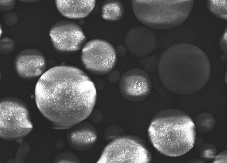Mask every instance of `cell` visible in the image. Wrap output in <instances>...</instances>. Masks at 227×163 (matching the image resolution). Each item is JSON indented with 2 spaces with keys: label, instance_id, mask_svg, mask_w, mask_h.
Instances as JSON below:
<instances>
[{
  "label": "cell",
  "instance_id": "1",
  "mask_svg": "<svg viewBox=\"0 0 227 163\" xmlns=\"http://www.w3.org/2000/svg\"><path fill=\"white\" fill-rule=\"evenodd\" d=\"M37 106L54 128L68 129L88 118L93 110L96 92L91 79L75 67L59 66L48 70L35 87Z\"/></svg>",
  "mask_w": 227,
  "mask_h": 163
},
{
  "label": "cell",
  "instance_id": "2",
  "mask_svg": "<svg viewBox=\"0 0 227 163\" xmlns=\"http://www.w3.org/2000/svg\"><path fill=\"white\" fill-rule=\"evenodd\" d=\"M159 78L163 86L175 94L196 93L206 84L211 67L205 52L194 45L174 44L163 53L159 62Z\"/></svg>",
  "mask_w": 227,
  "mask_h": 163
},
{
  "label": "cell",
  "instance_id": "3",
  "mask_svg": "<svg viewBox=\"0 0 227 163\" xmlns=\"http://www.w3.org/2000/svg\"><path fill=\"white\" fill-rule=\"evenodd\" d=\"M149 139L163 155L182 156L189 152L196 142V127L191 117L180 109L169 108L159 112L148 129Z\"/></svg>",
  "mask_w": 227,
  "mask_h": 163
},
{
  "label": "cell",
  "instance_id": "4",
  "mask_svg": "<svg viewBox=\"0 0 227 163\" xmlns=\"http://www.w3.org/2000/svg\"><path fill=\"white\" fill-rule=\"evenodd\" d=\"M193 0H133L131 5L138 20L146 26L164 30L183 23L190 14Z\"/></svg>",
  "mask_w": 227,
  "mask_h": 163
},
{
  "label": "cell",
  "instance_id": "5",
  "mask_svg": "<svg viewBox=\"0 0 227 163\" xmlns=\"http://www.w3.org/2000/svg\"><path fill=\"white\" fill-rule=\"evenodd\" d=\"M33 126L27 106L20 99L12 97L0 101V137L20 144Z\"/></svg>",
  "mask_w": 227,
  "mask_h": 163
},
{
  "label": "cell",
  "instance_id": "6",
  "mask_svg": "<svg viewBox=\"0 0 227 163\" xmlns=\"http://www.w3.org/2000/svg\"><path fill=\"white\" fill-rule=\"evenodd\" d=\"M150 154L144 146L132 138L118 136L104 148L97 163H148Z\"/></svg>",
  "mask_w": 227,
  "mask_h": 163
},
{
  "label": "cell",
  "instance_id": "7",
  "mask_svg": "<svg viewBox=\"0 0 227 163\" xmlns=\"http://www.w3.org/2000/svg\"><path fill=\"white\" fill-rule=\"evenodd\" d=\"M115 49L109 42L95 39L86 43L82 48L81 60L85 68L97 75L108 73L117 61Z\"/></svg>",
  "mask_w": 227,
  "mask_h": 163
},
{
  "label": "cell",
  "instance_id": "8",
  "mask_svg": "<svg viewBox=\"0 0 227 163\" xmlns=\"http://www.w3.org/2000/svg\"><path fill=\"white\" fill-rule=\"evenodd\" d=\"M52 44L63 53L79 50L85 44L86 37L81 27L71 21L63 20L53 24L49 31Z\"/></svg>",
  "mask_w": 227,
  "mask_h": 163
},
{
  "label": "cell",
  "instance_id": "9",
  "mask_svg": "<svg viewBox=\"0 0 227 163\" xmlns=\"http://www.w3.org/2000/svg\"><path fill=\"white\" fill-rule=\"evenodd\" d=\"M152 87L151 80L148 74L138 68L126 71L119 81L121 94L126 99L133 101L140 100L148 96Z\"/></svg>",
  "mask_w": 227,
  "mask_h": 163
},
{
  "label": "cell",
  "instance_id": "10",
  "mask_svg": "<svg viewBox=\"0 0 227 163\" xmlns=\"http://www.w3.org/2000/svg\"><path fill=\"white\" fill-rule=\"evenodd\" d=\"M46 65L45 58L39 51L28 49L20 52L15 59L14 66L16 73L25 79L38 77L45 71Z\"/></svg>",
  "mask_w": 227,
  "mask_h": 163
},
{
  "label": "cell",
  "instance_id": "11",
  "mask_svg": "<svg viewBox=\"0 0 227 163\" xmlns=\"http://www.w3.org/2000/svg\"><path fill=\"white\" fill-rule=\"evenodd\" d=\"M125 45L132 55L144 57L151 53L156 44L154 32L145 27L138 26L131 29L124 38Z\"/></svg>",
  "mask_w": 227,
  "mask_h": 163
},
{
  "label": "cell",
  "instance_id": "12",
  "mask_svg": "<svg viewBox=\"0 0 227 163\" xmlns=\"http://www.w3.org/2000/svg\"><path fill=\"white\" fill-rule=\"evenodd\" d=\"M66 139L73 149L85 151L91 149L98 139L97 130L90 122L82 121L68 128Z\"/></svg>",
  "mask_w": 227,
  "mask_h": 163
},
{
  "label": "cell",
  "instance_id": "13",
  "mask_svg": "<svg viewBox=\"0 0 227 163\" xmlns=\"http://www.w3.org/2000/svg\"><path fill=\"white\" fill-rule=\"evenodd\" d=\"M95 0H56L55 3L59 13L68 18L78 19L88 16L94 7Z\"/></svg>",
  "mask_w": 227,
  "mask_h": 163
},
{
  "label": "cell",
  "instance_id": "14",
  "mask_svg": "<svg viewBox=\"0 0 227 163\" xmlns=\"http://www.w3.org/2000/svg\"><path fill=\"white\" fill-rule=\"evenodd\" d=\"M124 13L123 4L119 1L108 0L104 1L101 6V15L106 21L115 22L122 18Z\"/></svg>",
  "mask_w": 227,
  "mask_h": 163
},
{
  "label": "cell",
  "instance_id": "15",
  "mask_svg": "<svg viewBox=\"0 0 227 163\" xmlns=\"http://www.w3.org/2000/svg\"><path fill=\"white\" fill-rule=\"evenodd\" d=\"M193 122L196 131L201 134L207 133L212 131L215 124L213 116L207 112L198 114L195 118Z\"/></svg>",
  "mask_w": 227,
  "mask_h": 163
},
{
  "label": "cell",
  "instance_id": "16",
  "mask_svg": "<svg viewBox=\"0 0 227 163\" xmlns=\"http://www.w3.org/2000/svg\"><path fill=\"white\" fill-rule=\"evenodd\" d=\"M227 1L224 0H207V6L215 16L222 20H227Z\"/></svg>",
  "mask_w": 227,
  "mask_h": 163
},
{
  "label": "cell",
  "instance_id": "17",
  "mask_svg": "<svg viewBox=\"0 0 227 163\" xmlns=\"http://www.w3.org/2000/svg\"><path fill=\"white\" fill-rule=\"evenodd\" d=\"M199 154L203 159L210 160L213 159L216 155L217 149L212 144L206 143L202 145L200 147Z\"/></svg>",
  "mask_w": 227,
  "mask_h": 163
},
{
  "label": "cell",
  "instance_id": "18",
  "mask_svg": "<svg viewBox=\"0 0 227 163\" xmlns=\"http://www.w3.org/2000/svg\"><path fill=\"white\" fill-rule=\"evenodd\" d=\"M80 160L74 153L70 152H64L58 154L55 158V163H80Z\"/></svg>",
  "mask_w": 227,
  "mask_h": 163
},
{
  "label": "cell",
  "instance_id": "19",
  "mask_svg": "<svg viewBox=\"0 0 227 163\" xmlns=\"http://www.w3.org/2000/svg\"><path fill=\"white\" fill-rule=\"evenodd\" d=\"M30 149V146L27 142L24 141L21 143L17 149L15 159V163H24Z\"/></svg>",
  "mask_w": 227,
  "mask_h": 163
},
{
  "label": "cell",
  "instance_id": "20",
  "mask_svg": "<svg viewBox=\"0 0 227 163\" xmlns=\"http://www.w3.org/2000/svg\"><path fill=\"white\" fill-rule=\"evenodd\" d=\"M0 51L3 55L10 53L14 50L15 44L11 39L8 37H3L0 39Z\"/></svg>",
  "mask_w": 227,
  "mask_h": 163
},
{
  "label": "cell",
  "instance_id": "21",
  "mask_svg": "<svg viewBox=\"0 0 227 163\" xmlns=\"http://www.w3.org/2000/svg\"><path fill=\"white\" fill-rule=\"evenodd\" d=\"M119 128L117 126H112L107 128L105 130L104 137L106 141L115 138L118 136L120 132Z\"/></svg>",
  "mask_w": 227,
  "mask_h": 163
},
{
  "label": "cell",
  "instance_id": "22",
  "mask_svg": "<svg viewBox=\"0 0 227 163\" xmlns=\"http://www.w3.org/2000/svg\"><path fill=\"white\" fill-rule=\"evenodd\" d=\"M3 19L6 24L9 26H12L17 23L18 20V16L14 12H8L4 15Z\"/></svg>",
  "mask_w": 227,
  "mask_h": 163
},
{
  "label": "cell",
  "instance_id": "23",
  "mask_svg": "<svg viewBox=\"0 0 227 163\" xmlns=\"http://www.w3.org/2000/svg\"><path fill=\"white\" fill-rule=\"evenodd\" d=\"M15 0H0V9L2 12H8L13 9L16 4Z\"/></svg>",
  "mask_w": 227,
  "mask_h": 163
},
{
  "label": "cell",
  "instance_id": "24",
  "mask_svg": "<svg viewBox=\"0 0 227 163\" xmlns=\"http://www.w3.org/2000/svg\"><path fill=\"white\" fill-rule=\"evenodd\" d=\"M88 118L91 122L95 124L100 123L103 119L102 113L98 110H93L91 113Z\"/></svg>",
  "mask_w": 227,
  "mask_h": 163
},
{
  "label": "cell",
  "instance_id": "25",
  "mask_svg": "<svg viewBox=\"0 0 227 163\" xmlns=\"http://www.w3.org/2000/svg\"><path fill=\"white\" fill-rule=\"evenodd\" d=\"M142 64L146 68L158 66L159 62L157 63L156 59L153 57H149L144 59L142 61Z\"/></svg>",
  "mask_w": 227,
  "mask_h": 163
},
{
  "label": "cell",
  "instance_id": "26",
  "mask_svg": "<svg viewBox=\"0 0 227 163\" xmlns=\"http://www.w3.org/2000/svg\"><path fill=\"white\" fill-rule=\"evenodd\" d=\"M227 27L225 28L220 40V48L225 54H227Z\"/></svg>",
  "mask_w": 227,
  "mask_h": 163
},
{
  "label": "cell",
  "instance_id": "27",
  "mask_svg": "<svg viewBox=\"0 0 227 163\" xmlns=\"http://www.w3.org/2000/svg\"><path fill=\"white\" fill-rule=\"evenodd\" d=\"M108 74V78L110 82L115 83L119 81L121 77V75L117 70H112Z\"/></svg>",
  "mask_w": 227,
  "mask_h": 163
},
{
  "label": "cell",
  "instance_id": "28",
  "mask_svg": "<svg viewBox=\"0 0 227 163\" xmlns=\"http://www.w3.org/2000/svg\"><path fill=\"white\" fill-rule=\"evenodd\" d=\"M227 157V150H226L220 152L218 155H217L213 159L212 162L226 163Z\"/></svg>",
  "mask_w": 227,
  "mask_h": 163
},
{
  "label": "cell",
  "instance_id": "29",
  "mask_svg": "<svg viewBox=\"0 0 227 163\" xmlns=\"http://www.w3.org/2000/svg\"><path fill=\"white\" fill-rule=\"evenodd\" d=\"M117 55L123 56L126 55L127 49L126 47L122 45L118 46L115 49Z\"/></svg>",
  "mask_w": 227,
  "mask_h": 163
},
{
  "label": "cell",
  "instance_id": "30",
  "mask_svg": "<svg viewBox=\"0 0 227 163\" xmlns=\"http://www.w3.org/2000/svg\"><path fill=\"white\" fill-rule=\"evenodd\" d=\"M21 1L27 3H32L34 2H36L38 1H39V0H20V1Z\"/></svg>",
  "mask_w": 227,
  "mask_h": 163
},
{
  "label": "cell",
  "instance_id": "31",
  "mask_svg": "<svg viewBox=\"0 0 227 163\" xmlns=\"http://www.w3.org/2000/svg\"><path fill=\"white\" fill-rule=\"evenodd\" d=\"M221 59L223 61L226 62L227 60V55L226 54H224L221 56L220 57Z\"/></svg>",
  "mask_w": 227,
  "mask_h": 163
},
{
  "label": "cell",
  "instance_id": "32",
  "mask_svg": "<svg viewBox=\"0 0 227 163\" xmlns=\"http://www.w3.org/2000/svg\"><path fill=\"white\" fill-rule=\"evenodd\" d=\"M227 70L226 71L225 75H224V79L225 82L226 84H227Z\"/></svg>",
  "mask_w": 227,
  "mask_h": 163
},
{
  "label": "cell",
  "instance_id": "33",
  "mask_svg": "<svg viewBox=\"0 0 227 163\" xmlns=\"http://www.w3.org/2000/svg\"><path fill=\"white\" fill-rule=\"evenodd\" d=\"M2 33H3L2 30V29H1V27H0V36H1V35L2 34Z\"/></svg>",
  "mask_w": 227,
  "mask_h": 163
}]
</instances>
